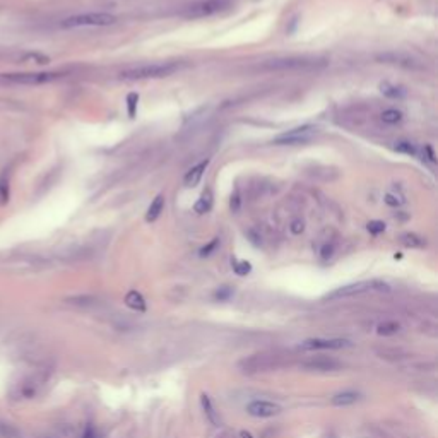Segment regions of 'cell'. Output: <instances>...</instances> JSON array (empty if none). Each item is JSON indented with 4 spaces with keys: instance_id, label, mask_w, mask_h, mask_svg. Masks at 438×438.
<instances>
[{
    "instance_id": "cell-31",
    "label": "cell",
    "mask_w": 438,
    "mask_h": 438,
    "mask_svg": "<svg viewBox=\"0 0 438 438\" xmlns=\"http://www.w3.org/2000/svg\"><path fill=\"white\" fill-rule=\"evenodd\" d=\"M289 230H291L293 235H302V233L305 231V223L302 221V219H294V221L291 223V226H289Z\"/></svg>"
},
{
    "instance_id": "cell-2",
    "label": "cell",
    "mask_w": 438,
    "mask_h": 438,
    "mask_svg": "<svg viewBox=\"0 0 438 438\" xmlns=\"http://www.w3.org/2000/svg\"><path fill=\"white\" fill-rule=\"evenodd\" d=\"M368 291H380V293H389L390 286L385 281H379V279H371V281H360V283H353V284H346V286H341L334 291H330L329 294H325L324 300H341V298H349V296H356V294H363Z\"/></svg>"
},
{
    "instance_id": "cell-23",
    "label": "cell",
    "mask_w": 438,
    "mask_h": 438,
    "mask_svg": "<svg viewBox=\"0 0 438 438\" xmlns=\"http://www.w3.org/2000/svg\"><path fill=\"white\" fill-rule=\"evenodd\" d=\"M401 330V325L397 322H384L379 325V329H376V332H379L380 335H394Z\"/></svg>"
},
{
    "instance_id": "cell-4",
    "label": "cell",
    "mask_w": 438,
    "mask_h": 438,
    "mask_svg": "<svg viewBox=\"0 0 438 438\" xmlns=\"http://www.w3.org/2000/svg\"><path fill=\"white\" fill-rule=\"evenodd\" d=\"M116 23V17L110 12H86L70 16L62 21L64 28H83V26H94V28H105L113 26Z\"/></svg>"
},
{
    "instance_id": "cell-7",
    "label": "cell",
    "mask_w": 438,
    "mask_h": 438,
    "mask_svg": "<svg viewBox=\"0 0 438 438\" xmlns=\"http://www.w3.org/2000/svg\"><path fill=\"white\" fill-rule=\"evenodd\" d=\"M4 79L11 81V83L23 84V86H39L47 84L52 81L58 79L60 74L57 72H19V74H2Z\"/></svg>"
},
{
    "instance_id": "cell-34",
    "label": "cell",
    "mask_w": 438,
    "mask_h": 438,
    "mask_svg": "<svg viewBox=\"0 0 438 438\" xmlns=\"http://www.w3.org/2000/svg\"><path fill=\"white\" fill-rule=\"evenodd\" d=\"M238 207H240V197L235 193V197H231V211H238Z\"/></svg>"
},
{
    "instance_id": "cell-36",
    "label": "cell",
    "mask_w": 438,
    "mask_h": 438,
    "mask_svg": "<svg viewBox=\"0 0 438 438\" xmlns=\"http://www.w3.org/2000/svg\"><path fill=\"white\" fill-rule=\"evenodd\" d=\"M240 435H242V438H252V435H250V433H247V431H242Z\"/></svg>"
},
{
    "instance_id": "cell-32",
    "label": "cell",
    "mask_w": 438,
    "mask_h": 438,
    "mask_svg": "<svg viewBox=\"0 0 438 438\" xmlns=\"http://www.w3.org/2000/svg\"><path fill=\"white\" fill-rule=\"evenodd\" d=\"M217 243H219V242H217V238H216V240H212L211 243H209L207 247H204L202 250H201V257H206V255H209V253H211V252L214 250V248L217 247Z\"/></svg>"
},
{
    "instance_id": "cell-10",
    "label": "cell",
    "mask_w": 438,
    "mask_h": 438,
    "mask_svg": "<svg viewBox=\"0 0 438 438\" xmlns=\"http://www.w3.org/2000/svg\"><path fill=\"white\" fill-rule=\"evenodd\" d=\"M302 368L308 371H334L341 368V363L330 356H315V358L303 361Z\"/></svg>"
},
{
    "instance_id": "cell-11",
    "label": "cell",
    "mask_w": 438,
    "mask_h": 438,
    "mask_svg": "<svg viewBox=\"0 0 438 438\" xmlns=\"http://www.w3.org/2000/svg\"><path fill=\"white\" fill-rule=\"evenodd\" d=\"M376 60H379L380 64L399 65V67H404V69H420L421 67L416 58H412L406 53H395V52L382 53V55H376Z\"/></svg>"
},
{
    "instance_id": "cell-13",
    "label": "cell",
    "mask_w": 438,
    "mask_h": 438,
    "mask_svg": "<svg viewBox=\"0 0 438 438\" xmlns=\"http://www.w3.org/2000/svg\"><path fill=\"white\" fill-rule=\"evenodd\" d=\"M207 166H209V160H204V161L198 163V165H195L193 168H190V170L187 171L185 178H183V183H185V187H195V185H198V182L202 180L204 171L207 170Z\"/></svg>"
},
{
    "instance_id": "cell-8",
    "label": "cell",
    "mask_w": 438,
    "mask_h": 438,
    "mask_svg": "<svg viewBox=\"0 0 438 438\" xmlns=\"http://www.w3.org/2000/svg\"><path fill=\"white\" fill-rule=\"evenodd\" d=\"M351 343L348 339H322V337H315V339H307L300 344V348L305 351H313V349H343V348H349Z\"/></svg>"
},
{
    "instance_id": "cell-20",
    "label": "cell",
    "mask_w": 438,
    "mask_h": 438,
    "mask_svg": "<svg viewBox=\"0 0 438 438\" xmlns=\"http://www.w3.org/2000/svg\"><path fill=\"white\" fill-rule=\"evenodd\" d=\"M211 207H212V193L207 190V192H204L201 195V198L197 201L195 212L197 214H206V212L211 211Z\"/></svg>"
},
{
    "instance_id": "cell-28",
    "label": "cell",
    "mask_w": 438,
    "mask_h": 438,
    "mask_svg": "<svg viewBox=\"0 0 438 438\" xmlns=\"http://www.w3.org/2000/svg\"><path fill=\"white\" fill-rule=\"evenodd\" d=\"M366 230H368L371 235H380V233L385 231V223L384 221H370L366 225Z\"/></svg>"
},
{
    "instance_id": "cell-19",
    "label": "cell",
    "mask_w": 438,
    "mask_h": 438,
    "mask_svg": "<svg viewBox=\"0 0 438 438\" xmlns=\"http://www.w3.org/2000/svg\"><path fill=\"white\" fill-rule=\"evenodd\" d=\"M380 118L384 124H389V125H395L399 124V122H402V118H404V115H402L401 110H395V108H389V110H384L380 115Z\"/></svg>"
},
{
    "instance_id": "cell-12",
    "label": "cell",
    "mask_w": 438,
    "mask_h": 438,
    "mask_svg": "<svg viewBox=\"0 0 438 438\" xmlns=\"http://www.w3.org/2000/svg\"><path fill=\"white\" fill-rule=\"evenodd\" d=\"M247 412L255 417H272L281 412V406L269 401H253L247 406Z\"/></svg>"
},
{
    "instance_id": "cell-17",
    "label": "cell",
    "mask_w": 438,
    "mask_h": 438,
    "mask_svg": "<svg viewBox=\"0 0 438 438\" xmlns=\"http://www.w3.org/2000/svg\"><path fill=\"white\" fill-rule=\"evenodd\" d=\"M360 399L358 392H341V394L332 397V404L337 407H344V406H351L354 404L356 401Z\"/></svg>"
},
{
    "instance_id": "cell-29",
    "label": "cell",
    "mask_w": 438,
    "mask_h": 438,
    "mask_svg": "<svg viewBox=\"0 0 438 438\" xmlns=\"http://www.w3.org/2000/svg\"><path fill=\"white\" fill-rule=\"evenodd\" d=\"M137 101H139V94L130 93L129 96H127V106H129V116H130V118H134V116H135Z\"/></svg>"
},
{
    "instance_id": "cell-14",
    "label": "cell",
    "mask_w": 438,
    "mask_h": 438,
    "mask_svg": "<svg viewBox=\"0 0 438 438\" xmlns=\"http://www.w3.org/2000/svg\"><path fill=\"white\" fill-rule=\"evenodd\" d=\"M163 209H165V195H163V193H160V195H156L154 201L151 202V206L147 207L146 221H147V223L156 221V219L160 217V214L163 212Z\"/></svg>"
},
{
    "instance_id": "cell-33",
    "label": "cell",
    "mask_w": 438,
    "mask_h": 438,
    "mask_svg": "<svg viewBox=\"0 0 438 438\" xmlns=\"http://www.w3.org/2000/svg\"><path fill=\"white\" fill-rule=\"evenodd\" d=\"M425 151H426V154H428L426 160L430 161L431 165H435V163H436V156H435V151H433V147H431V146H426Z\"/></svg>"
},
{
    "instance_id": "cell-3",
    "label": "cell",
    "mask_w": 438,
    "mask_h": 438,
    "mask_svg": "<svg viewBox=\"0 0 438 438\" xmlns=\"http://www.w3.org/2000/svg\"><path fill=\"white\" fill-rule=\"evenodd\" d=\"M325 60L315 58H302V57H288V58H274L267 60L262 65L267 70H313L318 67H325Z\"/></svg>"
},
{
    "instance_id": "cell-25",
    "label": "cell",
    "mask_w": 438,
    "mask_h": 438,
    "mask_svg": "<svg viewBox=\"0 0 438 438\" xmlns=\"http://www.w3.org/2000/svg\"><path fill=\"white\" fill-rule=\"evenodd\" d=\"M19 433L12 425L7 423H0V438H17Z\"/></svg>"
},
{
    "instance_id": "cell-30",
    "label": "cell",
    "mask_w": 438,
    "mask_h": 438,
    "mask_svg": "<svg viewBox=\"0 0 438 438\" xmlns=\"http://www.w3.org/2000/svg\"><path fill=\"white\" fill-rule=\"evenodd\" d=\"M384 201H385L387 206H390V207H399L401 204L404 202V198H402L401 195H395V193H385Z\"/></svg>"
},
{
    "instance_id": "cell-22",
    "label": "cell",
    "mask_w": 438,
    "mask_h": 438,
    "mask_svg": "<svg viewBox=\"0 0 438 438\" xmlns=\"http://www.w3.org/2000/svg\"><path fill=\"white\" fill-rule=\"evenodd\" d=\"M24 62H29V64H38V65H47L50 64V57L45 53H38V52H31V53H26L23 57Z\"/></svg>"
},
{
    "instance_id": "cell-15",
    "label": "cell",
    "mask_w": 438,
    "mask_h": 438,
    "mask_svg": "<svg viewBox=\"0 0 438 438\" xmlns=\"http://www.w3.org/2000/svg\"><path fill=\"white\" fill-rule=\"evenodd\" d=\"M125 305L135 312H146V300L139 291H129L125 296Z\"/></svg>"
},
{
    "instance_id": "cell-21",
    "label": "cell",
    "mask_w": 438,
    "mask_h": 438,
    "mask_svg": "<svg viewBox=\"0 0 438 438\" xmlns=\"http://www.w3.org/2000/svg\"><path fill=\"white\" fill-rule=\"evenodd\" d=\"M394 149L401 154H407V156H416L417 154V149L416 146L412 144L411 141H395L394 142Z\"/></svg>"
},
{
    "instance_id": "cell-16",
    "label": "cell",
    "mask_w": 438,
    "mask_h": 438,
    "mask_svg": "<svg viewBox=\"0 0 438 438\" xmlns=\"http://www.w3.org/2000/svg\"><path fill=\"white\" fill-rule=\"evenodd\" d=\"M380 93L387 96V98L390 99H401L406 96V89L399 88V86L395 84H390V83H382L380 84Z\"/></svg>"
},
{
    "instance_id": "cell-18",
    "label": "cell",
    "mask_w": 438,
    "mask_h": 438,
    "mask_svg": "<svg viewBox=\"0 0 438 438\" xmlns=\"http://www.w3.org/2000/svg\"><path fill=\"white\" fill-rule=\"evenodd\" d=\"M399 240L402 245L409 247V248H421L426 245V242L423 240L420 235H416V233H404V235H401Z\"/></svg>"
},
{
    "instance_id": "cell-9",
    "label": "cell",
    "mask_w": 438,
    "mask_h": 438,
    "mask_svg": "<svg viewBox=\"0 0 438 438\" xmlns=\"http://www.w3.org/2000/svg\"><path fill=\"white\" fill-rule=\"evenodd\" d=\"M272 365H274V360L271 358V356L255 354L248 360H243L240 363V370H242V373L252 375V373H257V371H266V370L271 368Z\"/></svg>"
},
{
    "instance_id": "cell-1",
    "label": "cell",
    "mask_w": 438,
    "mask_h": 438,
    "mask_svg": "<svg viewBox=\"0 0 438 438\" xmlns=\"http://www.w3.org/2000/svg\"><path fill=\"white\" fill-rule=\"evenodd\" d=\"M180 70V64L176 62H152V64H142L137 67L125 69L120 72L122 79L127 81H147V79H163L168 75H173Z\"/></svg>"
},
{
    "instance_id": "cell-35",
    "label": "cell",
    "mask_w": 438,
    "mask_h": 438,
    "mask_svg": "<svg viewBox=\"0 0 438 438\" xmlns=\"http://www.w3.org/2000/svg\"><path fill=\"white\" fill-rule=\"evenodd\" d=\"M332 252H334V247H332V245H325V247L322 248V257L327 258V257L332 255Z\"/></svg>"
},
{
    "instance_id": "cell-26",
    "label": "cell",
    "mask_w": 438,
    "mask_h": 438,
    "mask_svg": "<svg viewBox=\"0 0 438 438\" xmlns=\"http://www.w3.org/2000/svg\"><path fill=\"white\" fill-rule=\"evenodd\" d=\"M0 202H9V180L6 175H0Z\"/></svg>"
},
{
    "instance_id": "cell-5",
    "label": "cell",
    "mask_w": 438,
    "mask_h": 438,
    "mask_svg": "<svg viewBox=\"0 0 438 438\" xmlns=\"http://www.w3.org/2000/svg\"><path fill=\"white\" fill-rule=\"evenodd\" d=\"M318 127L315 125H302L296 127V129L286 130L283 134H279L274 137V144L277 146H296V144H307L312 139L318 135Z\"/></svg>"
},
{
    "instance_id": "cell-27",
    "label": "cell",
    "mask_w": 438,
    "mask_h": 438,
    "mask_svg": "<svg viewBox=\"0 0 438 438\" xmlns=\"http://www.w3.org/2000/svg\"><path fill=\"white\" fill-rule=\"evenodd\" d=\"M233 269H235V272L238 274V276H247V274L252 271V266H250V262L240 261V262L233 264Z\"/></svg>"
},
{
    "instance_id": "cell-6",
    "label": "cell",
    "mask_w": 438,
    "mask_h": 438,
    "mask_svg": "<svg viewBox=\"0 0 438 438\" xmlns=\"http://www.w3.org/2000/svg\"><path fill=\"white\" fill-rule=\"evenodd\" d=\"M231 6L230 0H202V2H197L193 6L187 7V11L183 12V17L185 19H202V17H209L214 16V14L225 11Z\"/></svg>"
},
{
    "instance_id": "cell-24",
    "label": "cell",
    "mask_w": 438,
    "mask_h": 438,
    "mask_svg": "<svg viewBox=\"0 0 438 438\" xmlns=\"http://www.w3.org/2000/svg\"><path fill=\"white\" fill-rule=\"evenodd\" d=\"M201 401H202V407H204V411H206V414H207V417L209 420H211L214 425H219V421H217V417H216V414H214V407H212V404H211V399H209V397L204 394L202 397H201Z\"/></svg>"
}]
</instances>
